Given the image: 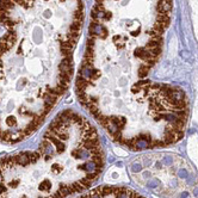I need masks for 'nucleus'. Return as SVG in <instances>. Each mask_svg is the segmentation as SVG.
<instances>
[{
    "label": "nucleus",
    "mask_w": 198,
    "mask_h": 198,
    "mask_svg": "<svg viewBox=\"0 0 198 198\" xmlns=\"http://www.w3.org/2000/svg\"><path fill=\"white\" fill-rule=\"evenodd\" d=\"M82 0H0V141L41 126L69 88Z\"/></svg>",
    "instance_id": "obj_1"
},
{
    "label": "nucleus",
    "mask_w": 198,
    "mask_h": 198,
    "mask_svg": "<svg viewBox=\"0 0 198 198\" xmlns=\"http://www.w3.org/2000/svg\"><path fill=\"white\" fill-rule=\"evenodd\" d=\"M105 165L94 125L67 109L35 150L0 159V198H67L87 190Z\"/></svg>",
    "instance_id": "obj_2"
},
{
    "label": "nucleus",
    "mask_w": 198,
    "mask_h": 198,
    "mask_svg": "<svg viewBox=\"0 0 198 198\" xmlns=\"http://www.w3.org/2000/svg\"><path fill=\"white\" fill-rule=\"evenodd\" d=\"M179 174H180V177H181V178H184V177H186V172H185V171H180Z\"/></svg>",
    "instance_id": "obj_3"
},
{
    "label": "nucleus",
    "mask_w": 198,
    "mask_h": 198,
    "mask_svg": "<svg viewBox=\"0 0 198 198\" xmlns=\"http://www.w3.org/2000/svg\"><path fill=\"white\" fill-rule=\"evenodd\" d=\"M195 193H196V196L198 197V189H196V190H195Z\"/></svg>",
    "instance_id": "obj_4"
}]
</instances>
